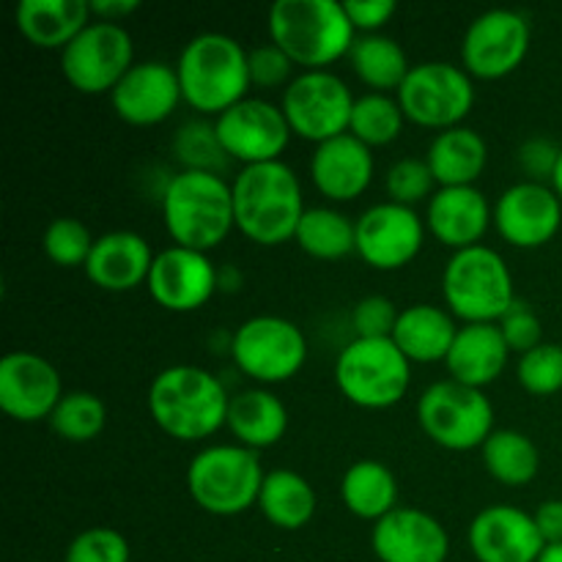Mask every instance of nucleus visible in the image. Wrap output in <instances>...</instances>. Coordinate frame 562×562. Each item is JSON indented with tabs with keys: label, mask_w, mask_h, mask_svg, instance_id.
<instances>
[{
	"label": "nucleus",
	"mask_w": 562,
	"mask_h": 562,
	"mask_svg": "<svg viewBox=\"0 0 562 562\" xmlns=\"http://www.w3.org/2000/svg\"><path fill=\"white\" fill-rule=\"evenodd\" d=\"M173 151L184 170H203V173H217L231 162L225 148L220 146L214 124L206 121H190L176 132Z\"/></svg>",
	"instance_id": "4c0bfd02"
},
{
	"label": "nucleus",
	"mask_w": 562,
	"mask_h": 562,
	"mask_svg": "<svg viewBox=\"0 0 562 562\" xmlns=\"http://www.w3.org/2000/svg\"><path fill=\"white\" fill-rule=\"evenodd\" d=\"M146 285L154 302L165 311L192 313L206 305L220 289V269L206 252L173 245L157 252Z\"/></svg>",
	"instance_id": "6ab92c4d"
},
{
	"label": "nucleus",
	"mask_w": 562,
	"mask_h": 562,
	"mask_svg": "<svg viewBox=\"0 0 562 562\" xmlns=\"http://www.w3.org/2000/svg\"><path fill=\"white\" fill-rule=\"evenodd\" d=\"M560 154L562 148L549 137H530L519 146V168L521 173H527V181H538V184H547L552 181L554 168L560 162Z\"/></svg>",
	"instance_id": "49530a36"
},
{
	"label": "nucleus",
	"mask_w": 562,
	"mask_h": 562,
	"mask_svg": "<svg viewBox=\"0 0 562 562\" xmlns=\"http://www.w3.org/2000/svg\"><path fill=\"white\" fill-rule=\"evenodd\" d=\"M494 223V209L477 187H439L426 209V228L456 252L477 247Z\"/></svg>",
	"instance_id": "5701e85b"
},
{
	"label": "nucleus",
	"mask_w": 562,
	"mask_h": 562,
	"mask_svg": "<svg viewBox=\"0 0 562 562\" xmlns=\"http://www.w3.org/2000/svg\"><path fill=\"white\" fill-rule=\"evenodd\" d=\"M104 423H108V409H104L102 398L86 393V390L66 393L60 404L55 406L53 415H49V428L60 439L75 445L97 439L104 431Z\"/></svg>",
	"instance_id": "e433bc0d"
},
{
	"label": "nucleus",
	"mask_w": 562,
	"mask_h": 562,
	"mask_svg": "<svg viewBox=\"0 0 562 562\" xmlns=\"http://www.w3.org/2000/svg\"><path fill=\"white\" fill-rule=\"evenodd\" d=\"M439 187H475L488 162V146L470 126L437 132L426 157Z\"/></svg>",
	"instance_id": "c756f323"
},
{
	"label": "nucleus",
	"mask_w": 562,
	"mask_h": 562,
	"mask_svg": "<svg viewBox=\"0 0 562 562\" xmlns=\"http://www.w3.org/2000/svg\"><path fill=\"white\" fill-rule=\"evenodd\" d=\"M236 228L250 241L278 247L294 239L305 209L302 184L285 162L247 165L231 184Z\"/></svg>",
	"instance_id": "f257e3e1"
},
{
	"label": "nucleus",
	"mask_w": 562,
	"mask_h": 562,
	"mask_svg": "<svg viewBox=\"0 0 562 562\" xmlns=\"http://www.w3.org/2000/svg\"><path fill=\"white\" fill-rule=\"evenodd\" d=\"M470 549L477 562H538L547 549L536 516L514 505H488L472 519Z\"/></svg>",
	"instance_id": "aec40b11"
},
{
	"label": "nucleus",
	"mask_w": 562,
	"mask_h": 562,
	"mask_svg": "<svg viewBox=\"0 0 562 562\" xmlns=\"http://www.w3.org/2000/svg\"><path fill=\"white\" fill-rule=\"evenodd\" d=\"M401 311H395V302L382 294H371L360 300L351 311V327L357 338H393V329L398 324Z\"/></svg>",
	"instance_id": "37998d69"
},
{
	"label": "nucleus",
	"mask_w": 562,
	"mask_h": 562,
	"mask_svg": "<svg viewBox=\"0 0 562 562\" xmlns=\"http://www.w3.org/2000/svg\"><path fill=\"white\" fill-rule=\"evenodd\" d=\"M349 58L351 66H355V75L371 88V93H398L406 75L412 71L404 47L395 38L382 36V33H362V36H357Z\"/></svg>",
	"instance_id": "473e14b6"
},
{
	"label": "nucleus",
	"mask_w": 562,
	"mask_h": 562,
	"mask_svg": "<svg viewBox=\"0 0 562 562\" xmlns=\"http://www.w3.org/2000/svg\"><path fill=\"white\" fill-rule=\"evenodd\" d=\"M340 499L346 510L357 519H366L376 525L387 514L398 508V481L393 470L382 461L362 459L344 472L340 481Z\"/></svg>",
	"instance_id": "7c9ffc66"
},
{
	"label": "nucleus",
	"mask_w": 562,
	"mask_h": 562,
	"mask_svg": "<svg viewBox=\"0 0 562 562\" xmlns=\"http://www.w3.org/2000/svg\"><path fill=\"white\" fill-rule=\"evenodd\" d=\"M510 349L499 324H464L450 349L448 373L453 382L483 390L503 376Z\"/></svg>",
	"instance_id": "a878e982"
},
{
	"label": "nucleus",
	"mask_w": 562,
	"mask_h": 562,
	"mask_svg": "<svg viewBox=\"0 0 562 562\" xmlns=\"http://www.w3.org/2000/svg\"><path fill=\"white\" fill-rule=\"evenodd\" d=\"M60 373L33 351H9L0 360V409L16 423L49 420L64 398Z\"/></svg>",
	"instance_id": "a211bd4d"
},
{
	"label": "nucleus",
	"mask_w": 562,
	"mask_h": 562,
	"mask_svg": "<svg viewBox=\"0 0 562 562\" xmlns=\"http://www.w3.org/2000/svg\"><path fill=\"white\" fill-rule=\"evenodd\" d=\"M426 241V220L409 206L384 201L357 217V256L373 269L393 272L415 261Z\"/></svg>",
	"instance_id": "dca6fc26"
},
{
	"label": "nucleus",
	"mask_w": 562,
	"mask_h": 562,
	"mask_svg": "<svg viewBox=\"0 0 562 562\" xmlns=\"http://www.w3.org/2000/svg\"><path fill=\"white\" fill-rule=\"evenodd\" d=\"M499 329H503V338L505 344H508V349L519 351V357L543 344L541 318H538L536 311L521 300H516L514 305H510V311L499 318Z\"/></svg>",
	"instance_id": "c03bdc74"
},
{
	"label": "nucleus",
	"mask_w": 562,
	"mask_h": 562,
	"mask_svg": "<svg viewBox=\"0 0 562 562\" xmlns=\"http://www.w3.org/2000/svg\"><path fill=\"white\" fill-rule=\"evenodd\" d=\"M481 450L486 472L503 486L519 488L536 481L541 453L527 434L503 428V431H494Z\"/></svg>",
	"instance_id": "f704fd0d"
},
{
	"label": "nucleus",
	"mask_w": 562,
	"mask_h": 562,
	"mask_svg": "<svg viewBox=\"0 0 562 562\" xmlns=\"http://www.w3.org/2000/svg\"><path fill=\"white\" fill-rule=\"evenodd\" d=\"M294 241L316 261H340L357 252V220L329 206H313L302 214Z\"/></svg>",
	"instance_id": "72a5a7b5"
},
{
	"label": "nucleus",
	"mask_w": 562,
	"mask_h": 562,
	"mask_svg": "<svg viewBox=\"0 0 562 562\" xmlns=\"http://www.w3.org/2000/svg\"><path fill=\"white\" fill-rule=\"evenodd\" d=\"M371 547L382 562H445L450 536L426 510L395 508L373 525Z\"/></svg>",
	"instance_id": "4be33fe9"
},
{
	"label": "nucleus",
	"mask_w": 562,
	"mask_h": 562,
	"mask_svg": "<svg viewBox=\"0 0 562 562\" xmlns=\"http://www.w3.org/2000/svg\"><path fill=\"white\" fill-rule=\"evenodd\" d=\"M404 121L406 115L398 99H393L390 93H366V97L357 99L355 110H351L349 135L366 143L368 148L390 146L401 137Z\"/></svg>",
	"instance_id": "c9c22d12"
},
{
	"label": "nucleus",
	"mask_w": 562,
	"mask_h": 562,
	"mask_svg": "<svg viewBox=\"0 0 562 562\" xmlns=\"http://www.w3.org/2000/svg\"><path fill=\"white\" fill-rule=\"evenodd\" d=\"M113 110L121 121L132 126L162 124L184 102L176 66L165 60H140L132 66L110 93Z\"/></svg>",
	"instance_id": "412c9836"
},
{
	"label": "nucleus",
	"mask_w": 562,
	"mask_h": 562,
	"mask_svg": "<svg viewBox=\"0 0 562 562\" xmlns=\"http://www.w3.org/2000/svg\"><path fill=\"white\" fill-rule=\"evenodd\" d=\"M91 3L86 0H22L14 9V22L22 36L42 49L64 53L88 25Z\"/></svg>",
	"instance_id": "bb28decb"
},
{
	"label": "nucleus",
	"mask_w": 562,
	"mask_h": 562,
	"mask_svg": "<svg viewBox=\"0 0 562 562\" xmlns=\"http://www.w3.org/2000/svg\"><path fill=\"white\" fill-rule=\"evenodd\" d=\"M294 71V64H291L289 55L283 53L274 44H263V47H256L250 53V82L258 88H280L294 80L291 77Z\"/></svg>",
	"instance_id": "a18cd8bd"
},
{
	"label": "nucleus",
	"mask_w": 562,
	"mask_h": 562,
	"mask_svg": "<svg viewBox=\"0 0 562 562\" xmlns=\"http://www.w3.org/2000/svg\"><path fill=\"white\" fill-rule=\"evenodd\" d=\"M135 66V44L119 22H91L60 53V71L80 93H113L121 77Z\"/></svg>",
	"instance_id": "ddd939ff"
},
{
	"label": "nucleus",
	"mask_w": 562,
	"mask_h": 562,
	"mask_svg": "<svg viewBox=\"0 0 562 562\" xmlns=\"http://www.w3.org/2000/svg\"><path fill=\"white\" fill-rule=\"evenodd\" d=\"M357 99L333 71H302L283 91V110L291 132L302 140L327 143L349 132Z\"/></svg>",
	"instance_id": "f8f14e48"
},
{
	"label": "nucleus",
	"mask_w": 562,
	"mask_h": 562,
	"mask_svg": "<svg viewBox=\"0 0 562 562\" xmlns=\"http://www.w3.org/2000/svg\"><path fill=\"white\" fill-rule=\"evenodd\" d=\"M562 225V201L549 184L519 181L494 203V228L519 250L549 245Z\"/></svg>",
	"instance_id": "f3484780"
},
{
	"label": "nucleus",
	"mask_w": 562,
	"mask_h": 562,
	"mask_svg": "<svg viewBox=\"0 0 562 562\" xmlns=\"http://www.w3.org/2000/svg\"><path fill=\"white\" fill-rule=\"evenodd\" d=\"M417 420L434 445L453 453H467L486 445L494 434V406L483 390L442 379L423 390Z\"/></svg>",
	"instance_id": "1a4fd4ad"
},
{
	"label": "nucleus",
	"mask_w": 562,
	"mask_h": 562,
	"mask_svg": "<svg viewBox=\"0 0 562 562\" xmlns=\"http://www.w3.org/2000/svg\"><path fill=\"white\" fill-rule=\"evenodd\" d=\"M269 36L305 71L327 69L357 42L346 5L338 0H278L269 9Z\"/></svg>",
	"instance_id": "7ed1b4c3"
},
{
	"label": "nucleus",
	"mask_w": 562,
	"mask_h": 562,
	"mask_svg": "<svg viewBox=\"0 0 562 562\" xmlns=\"http://www.w3.org/2000/svg\"><path fill=\"white\" fill-rule=\"evenodd\" d=\"M220 146L231 159L247 165L278 162L291 140V126L283 110L263 99H241L214 121Z\"/></svg>",
	"instance_id": "2eb2a0df"
},
{
	"label": "nucleus",
	"mask_w": 562,
	"mask_h": 562,
	"mask_svg": "<svg viewBox=\"0 0 562 562\" xmlns=\"http://www.w3.org/2000/svg\"><path fill=\"white\" fill-rule=\"evenodd\" d=\"M538 562H562V543H552V547L543 549Z\"/></svg>",
	"instance_id": "3c124183"
},
{
	"label": "nucleus",
	"mask_w": 562,
	"mask_h": 562,
	"mask_svg": "<svg viewBox=\"0 0 562 562\" xmlns=\"http://www.w3.org/2000/svg\"><path fill=\"white\" fill-rule=\"evenodd\" d=\"M231 357L245 376L258 384L294 379L307 360V338L283 316L247 318L231 335Z\"/></svg>",
	"instance_id": "9b49d317"
},
{
	"label": "nucleus",
	"mask_w": 562,
	"mask_h": 562,
	"mask_svg": "<svg viewBox=\"0 0 562 562\" xmlns=\"http://www.w3.org/2000/svg\"><path fill=\"white\" fill-rule=\"evenodd\" d=\"M154 258L157 256L140 234L110 231V234L99 236L82 269L97 289L110 291V294H124V291L148 283Z\"/></svg>",
	"instance_id": "393cba45"
},
{
	"label": "nucleus",
	"mask_w": 562,
	"mask_h": 562,
	"mask_svg": "<svg viewBox=\"0 0 562 562\" xmlns=\"http://www.w3.org/2000/svg\"><path fill=\"white\" fill-rule=\"evenodd\" d=\"M344 5L355 31L362 33H379L398 9L393 0H346Z\"/></svg>",
	"instance_id": "de8ad7c7"
},
{
	"label": "nucleus",
	"mask_w": 562,
	"mask_h": 562,
	"mask_svg": "<svg viewBox=\"0 0 562 562\" xmlns=\"http://www.w3.org/2000/svg\"><path fill=\"white\" fill-rule=\"evenodd\" d=\"M434 187H437V179H434L426 159L404 157L395 165H390L387 176H384V190H387L390 201L409 209H415L426 198L431 201Z\"/></svg>",
	"instance_id": "a19ab883"
},
{
	"label": "nucleus",
	"mask_w": 562,
	"mask_h": 562,
	"mask_svg": "<svg viewBox=\"0 0 562 562\" xmlns=\"http://www.w3.org/2000/svg\"><path fill=\"white\" fill-rule=\"evenodd\" d=\"M549 187L558 192V198L562 201V154H560V162H558V168H554V176H552V181H549Z\"/></svg>",
	"instance_id": "603ef678"
},
{
	"label": "nucleus",
	"mask_w": 562,
	"mask_h": 562,
	"mask_svg": "<svg viewBox=\"0 0 562 562\" xmlns=\"http://www.w3.org/2000/svg\"><path fill=\"white\" fill-rule=\"evenodd\" d=\"M532 516H536V525L541 530L547 547L562 543V499H547Z\"/></svg>",
	"instance_id": "09e8293b"
},
{
	"label": "nucleus",
	"mask_w": 562,
	"mask_h": 562,
	"mask_svg": "<svg viewBox=\"0 0 562 562\" xmlns=\"http://www.w3.org/2000/svg\"><path fill=\"white\" fill-rule=\"evenodd\" d=\"M263 477L267 475L256 450L241 445H212L187 467V492L206 514L239 516L258 505Z\"/></svg>",
	"instance_id": "0eeeda50"
},
{
	"label": "nucleus",
	"mask_w": 562,
	"mask_h": 562,
	"mask_svg": "<svg viewBox=\"0 0 562 562\" xmlns=\"http://www.w3.org/2000/svg\"><path fill=\"white\" fill-rule=\"evenodd\" d=\"M530 20L514 9H492L470 22L461 42V64L477 80H503L530 53Z\"/></svg>",
	"instance_id": "4468645a"
},
{
	"label": "nucleus",
	"mask_w": 562,
	"mask_h": 562,
	"mask_svg": "<svg viewBox=\"0 0 562 562\" xmlns=\"http://www.w3.org/2000/svg\"><path fill=\"white\" fill-rule=\"evenodd\" d=\"M42 245H44V252H47V258L55 263V267L75 269V267H86L97 239H93L88 225L80 223V220L58 217L47 225V231H44L42 236Z\"/></svg>",
	"instance_id": "58836bf2"
},
{
	"label": "nucleus",
	"mask_w": 562,
	"mask_h": 562,
	"mask_svg": "<svg viewBox=\"0 0 562 562\" xmlns=\"http://www.w3.org/2000/svg\"><path fill=\"white\" fill-rule=\"evenodd\" d=\"M442 294L450 313L464 324H499L516 302L514 274L492 247H467L450 256Z\"/></svg>",
	"instance_id": "423d86ee"
},
{
	"label": "nucleus",
	"mask_w": 562,
	"mask_h": 562,
	"mask_svg": "<svg viewBox=\"0 0 562 562\" xmlns=\"http://www.w3.org/2000/svg\"><path fill=\"white\" fill-rule=\"evenodd\" d=\"M412 362L393 338H355L335 360V384L360 409H390L406 395Z\"/></svg>",
	"instance_id": "6e6552de"
},
{
	"label": "nucleus",
	"mask_w": 562,
	"mask_h": 562,
	"mask_svg": "<svg viewBox=\"0 0 562 562\" xmlns=\"http://www.w3.org/2000/svg\"><path fill=\"white\" fill-rule=\"evenodd\" d=\"M228 431L239 439L241 448L267 450L278 445L289 431V409L274 393L263 387L241 390L231 395Z\"/></svg>",
	"instance_id": "cd10ccee"
},
{
	"label": "nucleus",
	"mask_w": 562,
	"mask_h": 562,
	"mask_svg": "<svg viewBox=\"0 0 562 562\" xmlns=\"http://www.w3.org/2000/svg\"><path fill=\"white\" fill-rule=\"evenodd\" d=\"M459 327L453 313L437 305H412L404 307L398 324L393 329V340L409 362H445L448 360Z\"/></svg>",
	"instance_id": "c85d7f7f"
},
{
	"label": "nucleus",
	"mask_w": 562,
	"mask_h": 562,
	"mask_svg": "<svg viewBox=\"0 0 562 562\" xmlns=\"http://www.w3.org/2000/svg\"><path fill=\"white\" fill-rule=\"evenodd\" d=\"M516 379L527 393L538 395V398L558 395L562 390V346L541 344L521 355L519 366H516Z\"/></svg>",
	"instance_id": "ea45409f"
},
{
	"label": "nucleus",
	"mask_w": 562,
	"mask_h": 562,
	"mask_svg": "<svg viewBox=\"0 0 562 562\" xmlns=\"http://www.w3.org/2000/svg\"><path fill=\"white\" fill-rule=\"evenodd\" d=\"M130 541L113 527H91L66 549L64 562H130Z\"/></svg>",
	"instance_id": "79ce46f5"
},
{
	"label": "nucleus",
	"mask_w": 562,
	"mask_h": 562,
	"mask_svg": "<svg viewBox=\"0 0 562 562\" xmlns=\"http://www.w3.org/2000/svg\"><path fill=\"white\" fill-rule=\"evenodd\" d=\"M162 220L179 247L209 252L223 245L234 220V190L217 173L179 170L165 184Z\"/></svg>",
	"instance_id": "39448f33"
},
{
	"label": "nucleus",
	"mask_w": 562,
	"mask_h": 562,
	"mask_svg": "<svg viewBox=\"0 0 562 562\" xmlns=\"http://www.w3.org/2000/svg\"><path fill=\"white\" fill-rule=\"evenodd\" d=\"M231 395L212 371L198 366H170L148 387V412L168 437L198 442L217 434L228 420Z\"/></svg>",
	"instance_id": "f03ea898"
},
{
	"label": "nucleus",
	"mask_w": 562,
	"mask_h": 562,
	"mask_svg": "<svg viewBox=\"0 0 562 562\" xmlns=\"http://www.w3.org/2000/svg\"><path fill=\"white\" fill-rule=\"evenodd\" d=\"M181 97L203 115H223L250 91V53L225 33H201L176 64Z\"/></svg>",
	"instance_id": "20e7f679"
},
{
	"label": "nucleus",
	"mask_w": 562,
	"mask_h": 562,
	"mask_svg": "<svg viewBox=\"0 0 562 562\" xmlns=\"http://www.w3.org/2000/svg\"><path fill=\"white\" fill-rule=\"evenodd\" d=\"M137 9H140L137 0H93L91 3V14L102 16V22H119Z\"/></svg>",
	"instance_id": "8fccbe9b"
},
{
	"label": "nucleus",
	"mask_w": 562,
	"mask_h": 562,
	"mask_svg": "<svg viewBox=\"0 0 562 562\" xmlns=\"http://www.w3.org/2000/svg\"><path fill=\"white\" fill-rule=\"evenodd\" d=\"M311 179L324 198L346 203L360 198L373 181V154L355 135L318 143L311 157Z\"/></svg>",
	"instance_id": "b1692460"
},
{
	"label": "nucleus",
	"mask_w": 562,
	"mask_h": 562,
	"mask_svg": "<svg viewBox=\"0 0 562 562\" xmlns=\"http://www.w3.org/2000/svg\"><path fill=\"white\" fill-rule=\"evenodd\" d=\"M398 104L406 121L426 130H453L475 108V86L461 66L448 60H426L412 66L404 86L398 88Z\"/></svg>",
	"instance_id": "9d476101"
},
{
	"label": "nucleus",
	"mask_w": 562,
	"mask_h": 562,
	"mask_svg": "<svg viewBox=\"0 0 562 562\" xmlns=\"http://www.w3.org/2000/svg\"><path fill=\"white\" fill-rule=\"evenodd\" d=\"M258 508L278 530H302L316 516V492L294 470H272L263 477Z\"/></svg>",
	"instance_id": "2f4dec72"
}]
</instances>
